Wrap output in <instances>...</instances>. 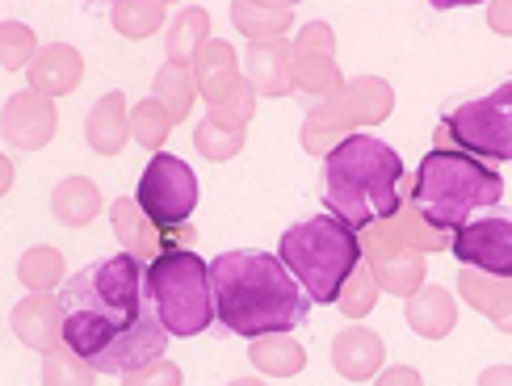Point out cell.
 Here are the masks:
<instances>
[{
	"label": "cell",
	"mask_w": 512,
	"mask_h": 386,
	"mask_svg": "<svg viewBox=\"0 0 512 386\" xmlns=\"http://www.w3.org/2000/svg\"><path fill=\"white\" fill-rule=\"evenodd\" d=\"M210 42V13L189 5L177 13V21H168V38H164V55L168 63H181V68H194L198 51Z\"/></svg>",
	"instance_id": "cell-22"
},
{
	"label": "cell",
	"mask_w": 512,
	"mask_h": 386,
	"mask_svg": "<svg viewBox=\"0 0 512 386\" xmlns=\"http://www.w3.org/2000/svg\"><path fill=\"white\" fill-rule=\"evenodd\" d=\"M84 139H89V147L97 156H118L122 152V143L131 139V110H126L122 93H105L93 105L89 122H84Z\"/></svg>",
	"instance_id": "cell-19"
},
{
	"label": "cell",
	"mask_w": 512,
	"mask_h": 386,
	"mask_svg": "<svg viewBox=\"0 0 512 386\" xmlns=\"http://www.w3.org/2000/svg\"><path fill=\"white\" fill-rule=\"evenodd\" d=\"M244 80L256 97H286L294 93V47L286 38L277 42H252L244 51Z\"/></svg>",
	"instance_id": "cell-14"
},
{
	"label": "cell",
	"mask_w": 512,
	"mask_h": 386,
	"mask_svg": "<svg viewBox=\"0 0 512 386\" xmlns=\"http://www.w3.org/2000/svg\"><path fill=\"white\" fill-rule=\"evenodd\" d=\"M277 256L311 294V303H336L353 269L366 261L357 231L336 214H315L307 223H294L277 244Z\"/></svg>",
	"instance_id": "cell-5"
},
{
	"label": "cell",
	"mask_w": 512,
	"mask_h": 386,
	"mask_svg": "<svg viewBox=\"0 0 512 386\" xmlns=\"http://www.w3.org/2000/svg\"><path fill=\"white\" fill-rule=\"evenodd\" d=\"M147 294L168 336H202L219 319L210 265L189 248H168L147 265Z\"/></svg>",
	"instance_id": "cell-6"
},
{
	"label": "cell",
	"mask_w": 512,
	"mask_h": 386,
	"mask_svg": "<svg viewBox=\"0 0 512 386\" xmlns=\"http://www.w3.org/2000/svg\"><path fill=\"white\" fill-rule=\"evenodd\" d=\"M59 303L63 345L97 374H135L164 357L168 328L147 294V269L139 256L118 252L72 273L59 290Z\"/></svg>",
	"instance_id": "cell-1"
},
{
	"label": "cell",
	"mask_w": 512,
	"mask_h": 386,
	"mask_svg": "<svg viewBox=\"0 0 512 386\" xmlns=\"http://www.w3.org/2000/svg\"><path fill=\"white\" fill-rule=\"evenodd\" d=\"M412 206L429 219L437 231H458L475 219V214L500 206L504 177L487 160L458 152V147H433L420 160L412 181Z\"/></svg>",
	"instance_id": "cell-4"
},
{
	"label": "cell",
	"mask_w": 512,
	"mask_h": 386,
	"mask_svg": "<svg viewBox=\"0 0 512 386\" xmlns=\"http://www.w3.org/2000/svg\"><path fill=\"white\" fill-rule=\"evenodd\" d=\"M13 332H17L21 345H30L42 357L68 349V345H63V303L55 294L21 298V303L13 307Z\"/></svg>",
	"instance_id": "cell-13"
},
{
	"label": "cell",
	"mask_w": 512,
	"mask_h": 386,
	"mask_svg": "<svg viewBox=\"0 0 512 386\" xmlns=\"http://www.w3.org/2000/svg\"><path fill=\"white\" fill-rule=\"evenodd\" d=\"M496 328H500V332H512V307H508V311L496 319Z\"/></svg>",
	"instance_id": "cell-41"
},
{
	"label": "cell",
	"mask_w": 512,
	"mask_h": 386,
	"mask_svg": "<svg viewBox=\"0 0 512 386\" xmlns=\"http://www.w3.org/2000/svg\"><path fill=\"white\" fill-rule=\"evenodd\" d=\"M382 357H387V349H382V336L370 332V328H345L336 340H332V366L340 378H353V382H366L382 370Z\"/></svg>",
	"instance_id": "cell-15"
},
{
	"label": "cell",
	"mask_w": 512,
	"mask_h": 386,
	"mask_svg": "<svg viewBox=\"0 0 512 386\" xmlns=\"http://www.w3.org/2000/svg\"><path fill=\"white\" fill-rule=\"evenodd\" d=\"M202 97L210 105V122L227 126V131H244L252 122V110H256V89L240 76V72H227L219 80L202 84Z\"/></svg>",
	"instance_id": "cell-17"
},
{
	"label": "cell",
	"mask_w": 512,
	"mask_h": 386,
	"mask_svg": "<svg viewBox=\"0 0 512 386\" xmlns=\"http://www.w3.org/2000/svg\"><path fill=\"white\" fill-rule=\"evenodd\" d=\"M194 143H198V152L206 160H231L244 147V131H227V126L219 122H198V131H194Z\"/></svg>",
	"instance_id": "cell-36"
},
{
	"label": "cell",
	"mask_w": 512,
	"mask_h": 386,
	"mask_svg": "<svg viewBox=\"0 0 512 386\" xmlns=\"http://www.w3.org/2000/svg\"><path fill=\"white\" fill-rule=\"evenodd\" d=\"M17 277H21V286L34 290V294L55 290L63 282V256H59V248H30L17 261Z\"/></svg>",
	"instance_id": "cell-30"
},
{
	"label": "cell",
	"mask_w": 512,
	"mask_h": 386,
	"mask_svg": "<svg viewBox=\"0 0 512 386\" xmlns=\"http://www.w3.org/2000/svg\"><path fill=\"white\" fill-rule=\"evenodd\" d=\"M194 97H198V80L194 68H181V63H164L156 72V101L168 110L173 122H185L189 110H194Z\"/></svg>",
	"instance_id": "cell-27"
},
{
	"label": "cell",
	"mask_w": 512,
	"mask_h": 386,
	"mask_svg": "<svg viewBox=\"0 0 512 386\" xmlns=\"http://www.w3.org/2000/svg\"><path fill=\"white\" fill-rule=\"evenodd\" d=\"M55 126H59V114L51 97H42L34 89L26 93H13L5 101V114H0V131H5V143L17 147V152H38L55 139Z\"/></svg>",
	"instance_id": "cell-12"
},
{
	"label": "cell",
	"mask_w": 512,
	"mask_h": 386,
	"mask_svg": "<svg viewBox=\"0 0 512 386\" xmlns=\"http://www.w3.org/2000/svg\"><path fill=\"white\" fill-rule=\"evenodd\" d=\"M378 282H374V273H370V265L361 261L357 269H353V277L345 282V290H340V298H336V307L345 311L349 319H361V315H370L374 311V303H378Z\"/></svg>",
	"instance_id": "cell-34"
},
{
	"label": "cell",
	"mask_w": 512,
	"mask_h": 386,
	"mask_svg": "<svg viewBox=\"0 0 512 386\" xmlns=\"http://www.w3.org/2000/svg\"><path fill=\"white\" fill-rule=\"evenodd\" d=\"M340 105H345V118L357 126V122H382L391 114L395 105V93L387 80L378 76H357L345 84V93H340Z\"/></svg>",
	"instance_id": "cell-24"
},
{
	"label": "cell",
	"mask_w": 512,
	"mask_h": 386,
	"mask_svg": "<svg viewBox=\"0 0 512 386\" xmlns=\"http://www.w3.org/2000/svg\"><path fill=\"white\" fill-rule=\"evenodd\" d=\"M231 21L252 38V42H277L290 21H294V5H282V0H236L231 5Z\"/></svg>",
	"instance_id": "cell-21"
},
{
	"label": "cell",
	"mask_w": 512,
	"mask_h": 386,
	"mask_svg": "<svg viewBox=\"0 0 512 386\" xmlns=\"http://www.w3.org/2000/svg\"><path fill=\"white\" fill-rule=\"evenodd\" d=\"M349 118H345V105H340V97H332V101H319L315 110H311V118H307V131H303V143H307V152H315V156H328L332 147H336V135H345L349 131ZM349 139V135H345Z\"/></svg>",
	"instance_id": "cell-28"
},
{
	"label": "cell",
	"mask_w": 512,
	"mask_h": 386,
	"mask_svg": "<svg viewBox=\"0 0 512 386\" xmlns=\"http://www.w3.org/2000/svg\"><path fill=\"white\" fill-rule=\"evenodd\" d=\"M38 51H34V30L21 26V21H0V63H5L9 72L26 68L34 63Z\"/></svg>",
	"instance_id": "cell-35"
},
{
	"label": "cell",
	"mask_w": 512,
	"mask_h": 386,
	"mask_svg": "<svg viewBox=\"0 0 512 386\" xmlns=\"http://www.w3.org/2000/svg\"><path fill=\"white\" fill-rule=\"evenodd\" d=\"M294 93L319 101H332L345 93V80L336 68V38L328 21H307L294 38Z\"/></svg>",
	"instance_id": "cell-10"
},
{
	"label": "cell",
	"mask_w": 512,
	"mask_h": 386,
	"mask_svg": "<svg viewBox=\"0 0 512 386\" xmlns=\"http://www.w3.org/2000/svg\"><path fill=\"white\" fill-rule=\"evenodd\" d=\"M450 252L462 261V269H479L492 277L512 282V210H483L466 227L454 231Z\"/></svg>",
	"instance_id": "cell-9"
},
{
	"label": "cell",
	"mask_w": 512,
	"mask_h": 386,
	"mask_svg": "<svg viewBox=\"0 0 512 386\" xmlns=\"http://www.w3.org/2000/svg\"><path fill=\"white\" fill-rule=\"evenodd\" d=\"M97 370L84 357H76L72 349H59L42 361V386H93Z\"/></svg>",
	"instance_id": "cell-33"
},
{
	"label": "cell",
	"mask_w": 512,
	"mask_h": 386,
	"mask_svg": "<svg viewBox=\"0 0 512 386\" xmlns=\"http://www.w3.org/2000/svg\"><path fill=\"white\" fill-rule=\"evenodd\" d=\"M139 210L152 219L160 231H177L189 223V214L198 206V177L181 156H152V164L143 168L139 193H135Z\"/></svg>",
	"instance_id": "cell-8"
},
{
	"label": "cell",
	"mask_w": 512,
	"mask_h": 386,
	"mask_svg": "<svg viewBox=\"0 0 512 386\" xmlns=\"http://www.w3.org/2000/svg\"><path fill=\"white\" fill-rule=\"evenodd\" d=\"M122 386H181V366L177 361H152L135 374H122Z\"/></svg>",
	"instance_id": "cell-37"
},
{
	"label": "cell",
	"mask_w": 512,
	"mask_h": 386,
	"mask_svg": "<svg viewBox=\"0 0 512 386\" xmlns=\"http://www.w3.org/2000/svg\"><path fill=\"white\" fill-rule=\"evenodd\" d=\"M361 252H366V265L374 273L378 290L412 298L424 286V252L399 244L387 223H378V227L366 231V244H361Z\"/></svg>",
	"instance_id": "cell-11"
},
{
	"label": "cell",
	"mask_w": 512,
	"mask_h": 386,
	"mask_svg": "<svg viewBox=\"0 0 512 386\" xmlns=\"http://www.w3.org/2000/svg\"><path fill=\"white\" fill-rule=\"evenodd\" d=\"M173 118H168V110L156 101V97H147V101H139L135 110H131V135L143 143V147H152V152H160L164 147V139H168V131H173Z\"/></svg>",
	"instance_id": "cell-32"
},
{
	"label": "cell",
	"mask_w": 512,
	"mask_h": 386,
	"mask_svg": "<svg viewBox=\"0 0 512 386\" xmlns=\"http://www.w3.org/2000/svg\"><path fill=\"white\" fill-rule=\"evenodd\" d=\"M458 294L475 311H483L492 324L512 307V282L508 277H492V273H479V269H462L458 273Z\"/></svg>",
	"instance_id": "cell-26"
},
{
	"label": "cell",
	"mask_w": 512,
	"mask_h": 386,
	"mask_svg": "<svg viewBox=\"0 0 512 386\" xmlns=\"http://www.w3.org/2000/svg\"><path fill=\"white\" fill-rule=\"evenodd\" d=\"M479 386H512V366H492L479 374Z\"/></svg>",
	"instance_id": "cell-40"
},
{
	"label": "cell",
	"mask_w": 512,
	"mask_h": 386,
	"mask_svg": "<svg viewBox=\"0 0 512 386\" xmlns=\"http://www.w3.org/2000/svg\"><path fill=\"white\" fill-rule=\"evenodd\" d=\"M387 227H391V235H395L399 244H408V248H416V252H437V248L450 244V235L437 231L429 219H424V214L412 206V198L399 206L395 219H387Z\"/></svg>",
	"instance_id": "cell-29"
},
{
	"label": "cell",
	"mask_w": 512,
	"mask_h": 386,
	"mask_svg": "<svg viewBox=\"0 0 512 386\" xmlns=\"http://www.w3.org/2000/svg\"><path fill=\"white\" fill-rule=\"evenodd\" d=\"M210 290H215V315L236 336H273L307 324L311 294L282 265V256L236 248L210 261Z\"/></svg>",
	"instance_id": "cell-2"
},
{
	"label": "cell",
	"mask_w": 512,
	"mask_h": 386,
	"mask_svg": "<svg viewBox=\"0 0 512 386\" xmlns=\"http://www.w3.org/2000/svg\"><path fill=\"white\" fill-rule=\"evenodd\" d=\"M324 206L336 219H345L353 231H370L399 214L408 202V173L395 147L374 135H349L324 156V177H319Z\"/></svg>",
	"instance_id": "cell-3"
},
{
	"label": "cell",
	"mask_w": 512,
	"mask_h": 386,
	"mask_svg": "<svg viewBox=\"0 0 512 386\" xmlns=\"http://www.w3.org/2000/svg\"><path fill=\"white\" fill-rule=\"evenodd\" d=\"M110 219H114V235H118V244H122V252H131V256H156L160 252H168V231H160L147 214L139 210V202L135 198H118L114 206H110Z\"/></svg>",
	"instance_id": "cell-18"
},
{
	"label": "cell",
	"mask_w": 512,
	"mask_h": 386,
	"mask_svg": "<svg viewBox=\"0 0 512 386\" xmlns=\"http://www.w3.org/2000/svg\"><path fill=\"white\" fill-rule=\"evenodd\" d=\"M51 210L63 227H84L97 219L101 210V189L89 181V177H68L59 181L55 193H51Z\"/></svg>",
	"instance_id": "cell-25"
},
{
	"label": "cell",
	"mask_w": 512,
	"mask_h": 386,
	"mask_svg": "<svg viewBox=\"0 0 512 386\" xmlns=\"http://www.w3.org/2000/svg\"><path fill=\"white\" fill-rule=\"evenodd\" d=\"M248 357H252V366L261 370V374H269V378H290V374H298V370L307 366V349L298 345L290 332L256 336Z\"/></svg>",
	"instance_id": "cell-23"
},
{
	"label": "cell",
	"mask_w": 512,
	"mask_h": 386,
	"mask_svg": "<svg viewBox=\"0 0 512 386\" xmlns=\"http://www.w3.org/2000/svg\"><path fill=\"white\" fill-rule=\"evenodd\" d=\"M487 21H492L496 34H512V0H508V5H492V9H487Z\"/></svg>",
	"instance_id": "cell-39"
},
{
	"label": "cell",
	"mask_w": 512,
	"mask_h": 386,
	"mask_svg": "<svg viewBox=\"0 0 512 386\" xmlns=\"http://www.w3.org/2000/svg\"><path fill=\"white\" fill-rule=\"evenodd\" d=\"M408 324L416 336L424 340H441L450 336L458 324V307H454V294L441 290V286H420L408 298Z\"/></svg>",
	"instance_id": "cell-20"
},
{
	"label": "cell",
	"mask_w": 512,
	"mask_h": 386,
	"mask_svg": "<svg viewBox=\"0 0 512 386\" xmlns=\"http://www.w3.org/2000/svg\"><path fill=\"white\" fill-rule=\"evenodd\" d=\"M378 386H424V378L412 366H391L378 374Z\"/></svg>",
	"instance_id": "cell-38"
},
{
	"label": "cell",
	"mask_w": 512,
	"mask_h": 386,
	"mask_svg": "<svg viewBox=\"0 0 512 386\" xmlns=\"http://www.w3.org/2000/svg\"><path fill=\"white\" fill-rule=\"evenodd\" d=\"M445 143H458V152L479 160H512V80L445 114L437 126V147Z\"/></svg>",
	"instance_id": "cell-7"
},
{
	"label": "cell",
	"mask_w": 512,
	"mask_h": 386,
	"mask_svg": "<svg viewBox=\"0 0 512 386\" xmlns=\"http://www.w3.org/2000/svg\"><path fill=\"white\" fill-rule=\"evenodd\" d=\"M231 386H265V382H256V378H236Z\"/></svg>",
	"instance_id": "cell-42"
},
{
	"label": "cell",
	"mask_w": 512,
	"mask_h": 386,
	"mask_svg": "<svg viewBox=\"0 0 512 386\" xmlns=\"http://www.w3.org/2000/svg\"><path fill=\"white\" fill-rule=\"evenodd\" d=\"M110 17H114L118 34H126V38H147V34L160 30L164 5H160V0H122V5L110 9Z\"/></svg>",
	"instance_id": "cell-31"
},
{
	"label": "cell",
	"mask_w": 512,
	"mask_h": 386,
	"mask_svg": "<svg viewBox=\"0 0 512 386\" xmlns=\"http://www.w3.org/2000/svg\"><path fill=\"white\" fill-rule=\"evenodd\" d=\"M84 76V59L76 47L68 42H51V47H42L38 59L30 63V89L42 93V97H63L72 93Z\"/></svg>",
	"instance_id": "cell-16"
}]
</instances>
